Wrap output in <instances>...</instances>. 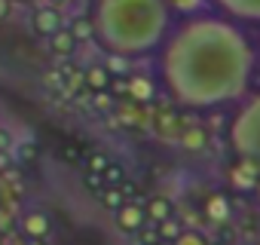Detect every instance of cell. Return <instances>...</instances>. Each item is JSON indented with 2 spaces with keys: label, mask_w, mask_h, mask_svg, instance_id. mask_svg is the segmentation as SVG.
Returning a JSON list of instances; mask_svg holds the SVG:
<instances>
[{
  "label": "cell",
  "mask_w": 260,
  "mask_h": 245,
  "mask_svg": "<svg viewBox=\"0 0 260 245\" xmlns=\"http://www.w3.org/2000/svg\"><path fill=\"white\" fill-rule=\"evenodd\" d=\"M257 71V52L242 25L220 13H202L172 25L159 46L166 92L193 110L242 101Z\"/></svg>",
  "instance_id": "1"
},
{
  "label": "cell",
  "mask_w": 260,
  "mask_h": 245,
  "mask_svg": "<svg viewBox=\"0 0 260 245\" xmlns=\"http://www.w3.org/2000/svg\"><path fill=\"white\" fill-rule=\"evenodd\" d=\"M172 10L166 0H98L92 13L95 40L119 58H141L159 52L172 31Z\"/></svg>",
  "instance_id": "2"
},
{
  "label": "cell",
  "mask_w": 260,
  "mask_h": 245,
  "mask_svg": "<svg viewBox=\"0 0 260 245\" xmlns=\"http://www.w3.org/2000/svg\"><path fill=\"white\" fill-rule=\"evenodd\" d=\"M230 144L239 160H251L260 169V92L242 98L230 122Z\"/></svg>",
  "instance_id": "3"
},
{
  "label": "cell",
  "mask_w": 260,
  "mask_h": 245,
  "mask_svg": "<svg viewBox=\"0 0 260 245\" xmlns=\"http://www.w3.org/2000/svg\"><path fill=\"white\" fill-rule=\"evenodd\" d=\"M211 7L236 25H260V0H211Z\"/></svg>",
  "instance_id": "4"
},
{
  "label": "cell",
  "mask_w": 260,
  "mask_h": 245,
  "mask_svg": "<svg viewBox=\"0 0 260 245\" xmlns=\"http://www.w3.org/2000/svg\"><path fill=\"white\" fill-rule=\"evenodd\" d=\"M61 28H64V19H61V13H58L55 7H43V10L34 13V31H37V34L52 37V34H58Z\"/></svg>",
  "instance_id": "5"
},
{
  "label": "cell",
  "mask_w": 260,
  "mask_h": 245,
  "mask_svg": "<svg viewBox=\"0 0 260 245\" xmlns=\"http://www.w3.org/2000/svg\"><path fill=\"white\" fill-rule=\"evenodd\" d=\"M230 178H233V184H236L239 190H251V187H257V181H260V169H257L251 160H239V166L230 172Z\"/></svg>",
  "instance_id": "6"
},
{
  "label": "cell",
  "mask_w": 260,
  "mask_h": 245,
  "mask_svg": "<svg viewBox=\"0 0 260 245\" xmlns=\"http://www.w3.org/2000/svg\"><path fill=\"white\" fill-rule=\"evenodd\" d=\"M166 4H169L172 16L178 13L181 19H190V16H202V13H208L211 0H166Z\"/></svg>",
  "instance_id": "7"
},
{
  "label": "cell",
  "mask_w": 260,
  "mask_h": 245,
  "mask_svg": "<svg viewBox=\"0 0 260 245\" xmlns=\"http://www.w3.org/2000/svg\"><path fill=\"white\" fill-rule=\"evenodd\" d=\"M116 224H119V230H125V233H135V230L144 224V211H141L138 205H122V208L116 211Z\"/></svg>",
  "instance_id": "8"
},
{
  "label": "cell",
  "mask_w": 260,
  "mask_h": 245,
  "mask_svg": "<svg viewBox=\"0 0 260 245\" xmlns=\"http://www.w3.org/2000/svg\"><path fill=\"white\" fill-rule=\"evenodd\" d=\"M22 230H25L31 239H40V236L49 233V218H46L43 211H28V215L22 218Z\"/></svg>",
  "instance_id": "9"
},
{
  "label": "cell",
  "mask_w": 260,
  "mask_h": 245,
  "mask_svg": "<svg viewBox=\"0 0 260 245\" xmlns=\"http://www.w3.org/2000/svg\"><path fill=\"white\" fill-rule=\"evenodd\" d=\"M128 98H135V101H147V98H153V80L144 77V74L128 77Z\"/></svg>",
  "instance_id": "10"
},
{
  "label": "cell",
  "mask_w": 260,
  "mask_h": 245,
  "mask_svg": "<svg viewBox=\"0 0 260 245\" xmlns=\"http://www.w3.org/2000/svg\"><path fill=\"white\" fill-rule=\"evenodd\" d=\"M205 211H208V218L211 221H226L230 218V202H226V196H211L208 199V205H205Z\"/></svg>",
  "instance_id": "11"
},
{
  "label": "cell",
  "mask_w": 260,
  "mask_h": 245,
  "mask_svg": "<svg viewBox=\"0 0 260 245\" xmlns=\"http://www.w3.org/2000/svg\"><path fill=\"white\" fill-rule=\"evenodd\" d=\"M74 40H77V37H74L71 31H64V28H61L58 34H52V49H55L58 55H68V52L74 49Z\"/></svg>",
  "instance_id": "12"
},
{
  "label": "cell",
  "mask_w": 260,
  "mask_h": 245,
  "mask_svg": "<svg viewBox=\"0 0 260 245\" xmlns=\"http://www.w3.org/2000/svg\"><path fill=\"white\" fill-rule=\"evenodd\" d=\"M92 89H104L107 86V68H101V65H92L89 71H86V77H83Z\"/></svg>",
  "instance_id": "13"
},
{
  "label": "cell",
  "mask_w": 260,
  "mask_h": 245,
  "mask_svg": "<svg viewBox=\"0 0 260 245\" xmlns=\"http://www.w3.org/2000/svg\"><path fill=\"white\" fill-rule=\"evenodd\" d=\"M172 245H208V242H205V236H199L193 230H184V233H178L172 239Z\"/></svg>",
  "instance_id": "14"
},
{
  "label": "cell",
  "mask_w": 260,
  "mask_h": 245,
  "mask_svg": "<svg viewBox=\"0 0 260 245\" xmlns=\"http://www.w3.org/2000/svg\"><path fill=\"white\" fill-rule=\"evenodd\" d=\"M199 144H205V135H202L199 129H190V132L184 135V147H187V150H196Z\"/></svg>",
  "instance_id": "15"
},
{
  "label": "cell",
  "mask_w": 260,
  "mask_h": 245,
  "mask_svg": "<svg viewBox=\"0 0 260 245\" xmlns=\"http://www.w3.org/2000/svg\"><path fill=\"white\" fill-rule=\"evenodd\" d=\"M166 211H169V205H166V202H153V205H150V215H153V218H159V221H166Z\"/></svg>",
  "instance_id": "16"
},
{
  "label": "cell",
  "mask_w": 260,
  "mask_h": 245,
  "mask_svg": "<svg viewBox=\"0 0 260 245\" xmlns=\"http://www.w3.org/2000/svg\"><path fill=\"white\" fill-rule=\"evenodd\" d=\"M10 4H13V0H0V22L10 16Z\"/></svg>",
  "instance_id": "17"
},
{
  "label": "cell",
  "mask_w": 260,
  "mask_h": 245,
  "mask_svg": "<svg viewBox=\"0 0 260 245\" xmlns=\"http://www.w3.org/2000/svg\"><path fill=\"white\" fill-rule=\"evenodd\" d=\"M4 144H10V135H4V132H0V150H7Z\"/></svg>",
  "instance_id": "18"
},
{
  "label": "cell",
  "mask_w": 260,
  "mask_h": 245,
  "mask_svg": "<svg viewBox=\"0 0 260 245\" xmlns=\"http://www.w3.org/2000/svg\"><path fill=\"white\" fill-rule=\"evenodd\" d=\"M254 52H257V68H260V43H257V49H254Z\"/></svg>",
  "instance_id": "19"
},
{
  "label": "cell",
  "mask_w": 260,
  "mask_h": 245,
  "mask_svg": "<svg viewBox=\"0 0 260 245\" xmlns=\"http://www.w3.org/2000/svg\"><path fill=\"white\" fill-rule=\"evenodd\" d=\"M254 190H257V193H260V181H257V187H254Z\"/></svg>",
  "instance_id": "20"
},
{
  "label": "cell",
  "mask_w": 260,
  "mask_h": 245,
  "mask_svg": "<svg viewBox=\"0 0 260 245\" xmlns=\"http://www.w3.org/2000/svg\"><path fill=\"white\" fill-rule=\"evenodd\" d=\"M19 4H31V0H19Z\"/></svg>",
  "instance_id": "21"
}]
</instances>
